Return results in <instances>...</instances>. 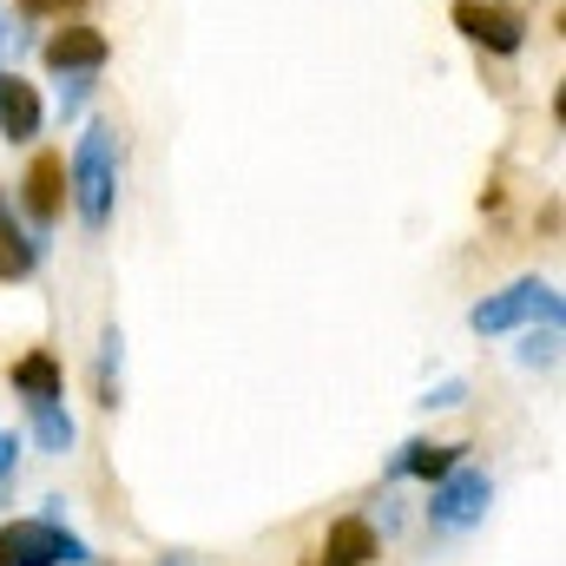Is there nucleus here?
Segmentation results:
<instances>
[{"label": "nucleus", "mask_w": 566, "mask_h": 566, "mask_svg": "<svg viewBox=\"0 0 566 566\" xmlns=\"http://www.w3.org/2000/svg\"><path fill=\"white\" fill-rule=\"evenodd\" d=\"M560 290L541 277H521L507 283V290H494L488 303H474V316H468V329L474 336H507V329H521V323H560Z\"/></svg>", "instance_id": "3"}, {"label": "nucleus", "mask_w": 566, "mask_h": 566, "mask_svg": "<svg viewBox=\"0 0 566 566\" xmlns=\"http://www.w3.org/2000/svg\"><path fill=\"white\" fill-rule=\"evenodd\" d=\"M119 363H126V336H119V323H106V336H99V369H93L99 409H119Z\"/></svg>", "instance_id": "14"}, {"label": "nucleus", "mask_w": 566, "mask_h": 566, "mask_svg": "<svg viewBox=\"0 0 566 566\" xmlns=\"http://www.w3.org/2000/svg\"><path fill=\"white\" fill-rule=\"evenodd\" d=\"M40 60H46L53 80H66V73H99V66L113 60V40H106L99 27H80V20H73V27H60V33L40 46Z\"/></svg>", "instance_id": "6"}, {"label": "nucleus", "mask_w": 566, "mask_h": 566, "mask_svg": "<svg viewBox=\"0 0 566 566\" xmlns=\"http://www.w3.org/2000/svg\"><path fill=\"white\" fill-rule=\"evenodd\" d=\"M27 422H33V441H40L46 454H73L80 428L66 416V396H60V402H27Z\"/></svg>", "instance_id": "13"}, {"label": "nucleus", "mask_w": 566, "mask_h": 566, "mask_svg": "<svg viewBox=\"0 0 566 566\" xmlns=\"http://www.w3.org/2000/svg\"><path fill=\"white\" fill-rule=\"evenodd\" d=\"M20 205H27V218H33L40 231L60 224V211H66V158H60V151H40V158L27 165V178H20Z\"/></svg>", "instance_id": "7"}, {"label": "nucleus", "mask_w": 566, "mask_h": 566, "mask_svg": "<svg viewBox=\"0 0 566 566\" xmlns=\"http://www.w3.org/2000/svg\"><path fill=\"white\" fill-rule=\"evenodd\" d=\"M521 363H527V369H554V363H560V323L534 329V336H527V349H521Z\"/></svg>", "instance_id": "15"}, {"label": "nucleus", "mask_w": 566, "mask_h": 566, "mask_svg": "<svg viewBox=\"0 0 566 566\" xmlns=\"http://www.w3.org/2000/svg\"><path fill=\"white\" fill-rule=\"evenodd\" d=\"M488 501H494V481L461 461L454 474L434 481V494H428V527H434V534H468V527L488 514Z\"/></svg>", "instance_id": "4"}, {"label": "nucleus", "mask_w": 566, "mask_h": 566, "mask_svg": "<svg viewBox=\"0 0 566 566\" xmlns=\"http://www.w3.org/2000/svg\"><path fill=\"white\" fill-rule=\"evenodd\" d=\"M86 99H93V73H66L60 80V119H80Z\"/></svg>", "instance_id": "16"}, {"label": "nucleus", "mask_w": 566, "mask_h": 566, "mask_svg": "<svg viewBox=\"0 0 566 566\" xmlns=\"http://www.w3.org/2000/svg\"><path fill=\"white\" fill-rule=\"evenodd\" d=\"M13 389H20L27 402H60V396H66L60 356H53V349H27V356L13 363Z\"/></svg>", "instance_id": "12"}, {"label": "nucleus", "mask_w": 566, "mask_h": 566, "mask_svg": "<svg viewBox=\"0 0 566 566\" xmlns=\"http://www.w3.org/2000/svg\"><path fill=\"white\" fill-rule=\"evenodd\" d=\"M40 119H46L40 113V86L0 66V139H13V145L40 139Z\"/></svg>", "instance_id": "9"}, {"label": "nucleus", "mask_w": 566, "mask_h": 566, "mask_svg": "<svg viewBox=\"0 0 566 566\" xmlns=\"http://www.w3.org/2000/svg\"><path fill=\"white\" fill-rule=\"evenodd\" d=\"M66 191H73V211L86 231H106L113 224V205H119V171H113V126H86L73 158H66Z\"/></svg>", "instance_id": "1"}, {"label": "nucleus", "mask_w": 566, "mask_h": 566, "mask_svg": "<svg viewBox=\"0 0 566 566\" xmlns=\"http://www.w3.org/2000/svg\"><path fill=\"white\" fill-rule=\"evenodd\" d=\"M151 566H198V560H185V554H158Z\"/></svg>", "instance_id": "20"}, {"label": "nucleus", "mask_w": 566, "mask_h": 566, "mask_svg": "<svg viewBox=\"0 0 566 566\" xmlns=\"http://www.w3.org/2000/svg\"><path fill=\"white\" fill-rule=\"evenodd\" d=\"M7 40H13V33H7V7H0V53H7Z\"/></svg>", "instance_id": "21"}, {"label": "nucleus", "mask_w": 566, "mask_h": 566, "mask_svg": "<svg viewBox=\"0 0 566 566\" xmlns=\"http://www.w3.org/2000/svg\"><path fill=\"white\" fill-rule=\"evenodd\" d=\"M454 33H468L481 53H521V40H527V13L521 7H507V0H454Z\"/></svg>", "instance_id": "5"}, {"label": "nucleus", "mask_w": 566, "mask_h": 566, "mask_svg": "<svg viewBox=\"0 0 566 566\" xmlns=\"http://www.w3.org/2000/svg\"><path fill=\"white\" fill-rule=\"evenodd\" d=\"M461 396H468V382H441L422 396V409H461Z\"/></svg>", "instance_id": "19"}, {"label": "nucleus", "mask_w": 566, "mask_h": 566, "mask_svg": "<svg viewBox=\"0 0 566 566\" xmlns=\"http://www.w3.org/2000/svg\"><path fill=\"white\" fill-rule=\"evenodd\" d=\"M376 554H382V534H376V521H363V514H343V521H329L323 547H316L303 566H369Z\"/></svg>", "instance_id": "8"}, {"label": "nucleus", "mask_w": 566, "mask_h": 566, "mask_svg": "<svg viewBox=\"0 0 566 566\" xmlns=\"http://www.w3.org/2000/svg\"><path fill=\"white\" fill-rule=\"evenodd\" d=\"M13 468H20V441H13V434L0 428V494L13 488Z\"/></svg>", "instance_id": "18"}, {"label": "nucleus", "mask_w": 566, "mask_h": 566, "mask_svg": "<svg viewBox=\"0 0 566 566\" xmlns=\"http://www.w3.org/2000/svg\"><path fill=\"white\" fill-rule=\"evenodd\" d=\"M33 271H40V238H27L13 224V205L0 191V283H27Z\"/></svg>", "instance_id": "11"}, {"label": "nucleus", "mask_w": 566, "mask_h": 566, "mask_svg": "<svg viewBox=\"0 0 566 566\" xmlns=\"http://www.w3.org/2000/svg\"><path fill=\"white\" fill-rule=\"evenodd\" d=\"M0 566H99V554L60 514H27L0 527Z\"/></svg>", "instance_id": "2"}, {"label": "nucleus", "mask_w": 566, "mask_h": 566, "mask_svg": "<svg viewBox=\"0 0 566 566\" xmlns=\"http://www.w3.org/2000/svg\"><path fill=\"white\" fill-rule=\"evenodd\" d=\"M468 461V448L461 441H409L396 461H389V474L402 481V474H416V481H441V474H454Z\"/></svg>", "instance_id": "10"}, {"label": "nucleus", "mask_w": 566, "mask_h": 566, "mask_svg": "<svg viewBox=\"0 0 566 566\" xmlns=\"http://www.w3.org/2000/svg\"><path fill=\"white\" fill-rule=\"evenodd\" d=\"M27 20H66V13H80V7H93V0H13Z\"/></svg>", "instance_id": "17"}]
</instances>
